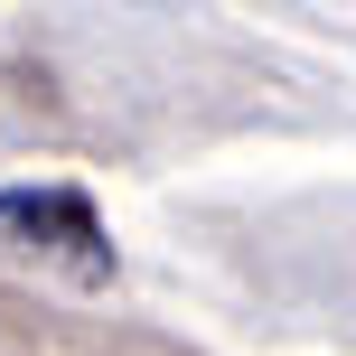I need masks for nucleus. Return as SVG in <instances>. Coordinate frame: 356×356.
Here are the masks:
<instances>
[{"label":"nucleus","mask_w":356,"mask_h":356,"mask_svg":"<svg viewBox=\"0 0 356 356\" xmlns=\"http://www.w3.org/2000/svg\"><path fill=\"white\" fill-rule=\"evenodd\" d=\"M0 234H29V253L75 263V282H104V272H113L104 225H94V207L75 188H19V197H0Z\"/></svg>","instance_id":"1"}]
</instances>
